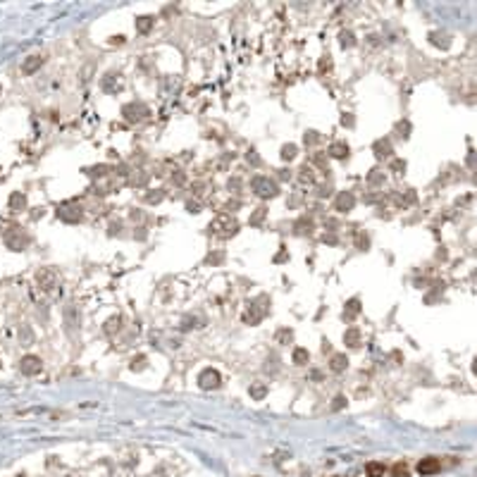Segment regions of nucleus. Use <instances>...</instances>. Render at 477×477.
<instances>
[{
	"label": "nucleus",
	"mask_w": 477,
	"mask_h": 477,
	"mask_svg": "<svg viewBox=\"0 0 477 477\" xmlns=\"http://www.w3.org/2000/svg\"><path fill=\"white\" fill-rule=\"evenodd\" d=\"M210 229L215 232L217 237H232V234H237L238 222L234 220V217H229V215H220V217H215V220L210 222Z\"/></svg>",
	"instance_id": "nucleus-1"
},
{
	"label": "nucleus",
	"mask_w": 477,
	"mask_h": 477,
	"mask_svg": "<svg viewBox=\"0 0 477 477\" xmlns=\"http://www.w3.org/2000/svg\"><path fill=\"white\" fill-rule=\"evenodd\" d=\"M5 246L10 250H24L29 246V237L19 227H12L5 232Z\"/></svg>",
	"instance_id": "nucleus-2"
},
{
	"label": "nucleus",
	"mask_w": 477,
	"mask_h": 477,
	"mask_svg": "<svg viewBox=\"0 0 477 477\" xmlns=\"http://www.w3.org/2000/svg\"><path fill=\"white\" fill-rule=\"evenodd\" d=\"M250 186H253L255 196H260V198H272V196H277V191H279V186L274 184L270 177H255Z\"/></svg>",
	"instance_id": "nucleus-3"
},
{
	"label": "nucleus",
	"mask_w": 477,
	"mask_h": 477,
	"mask_svg": "<svg viewBox=\"0 0 477 477\" xmlns=\"http://www.w3.org/2000/svg\"><path fill=\"white\" fill-rule=\"evenodd\" d=\"M220 384H222V375L213 368H206L201 375H198V387H201V389L210 391V389H217Z\"/></svg>",
	"instance_id": "nucleus-4"
},
{
	"label": "nucleus",
	"mask_w": 477,
	"mask_h": 477,
	"mask_svg": "<svg viewBox=\"0 0 477 477\" xmlns=\"http://www.w3.org/2000/svg\"><path fill=\"white\" fill-rule=\"evenodd\" d=\"M122 115H124L127 122H141V119H146L151 115V110L146 108L143 103H129V105L122 108Z\"/></svg>",
	"instance_id": "nucleus-5"
},
{
	"label": "nucleus",
	"mask_w": 477,
	"mask_h": 477,
	"mask_svg": "<svg viewBox=\"0 0 477 477\" xmlns=\"http://www.w3.org/2000/svg\"><path fill=\"white\" fill-rule=\"evenodd\" d=\"M36 282H38V286H41L43 291H53V286L57 284V277H55L53 270H48V267H41V270L36 272Z\"/></svg>",
	"instance_id": "nucleus-6"
},
{
	"label": "nucleus",
	"mask_w": 477,
	"mask_h": 477,
	"mask_svg": "<svg viewBox=\"0 0 477 477\" xmlns=\"http://www.w3.org/2000/svg\"><path fill=\"white\" fill-rule=\"evenodd\" d=\"M57 217L65 220V222H79L81 220V208L74 203H65V206L57 208Z\"/></svg>",
	"instance_id": "nucleus-7"
},
{
	"label": "nucleus",
	"mask_w": 477,
	"mask_h": 477,
	"mask_svg": "<svg viewBox=\"0 0 477 477\" xmlns=\"http://www.w3.org/2000/svg\"><path fill=\"white\" fill-rule=\"evenodd\" d=\"M19 370H22V375H38L41 372V358L38 356H24L22 360H19Z\"/></svg>",
	"instance_id": "nucleus-8"
},
{
	"label": "nucleus",
	"mask_w": 477,
	"mask_h": 477,
	"mask_svg": "<svg viewBox=\"0 0 477 477\" xmlns=\"http://www.w3.org/2000/svg\"><path fill=\"white\" fill-rule=\"evenodd\" d=\"M353 206H356V196L351 194V191H341V194L336 196L334 208L339 213H348V210H353Z\"/></svg>",
	"instance_id": "nucleus-9"
},
{
	"label": "nucleus",
	"mask_w": 477,
	"mask_h": 477,
	"mask_svg": "<svg viewBox=\"0 0 477 477\" xmlns=\"http://www.w3.org/2000/svg\"><path fill=\"white\" fill-rule=\"evenodd\" d=\"M439 468H442V463H439V458H423L420 463H418V473L420 475H434V473H439Z\"/></svg>",
	"instance_id": "nucleus-10"
},
{
	"label": "nucleus",
	"mask_w": 477,
	"mask_h": 477,
	"mask_svg": "<svg viewBox=\"0 0 477 477\" xmlns=\"http://www.w3.org/2000/svg\"><path fill=\"white\" fill-rule=\"evenodd\" d=\"M7 206H10L12 213H22L24 208H26V196H24L22 191H14V194L10 196V201H7Z\"/></svg>",
	"instance_id": "nucleus-11"
},
{
	"label": "nucleus",
	"mask_w": 477,
	"mask_h": 477,
	"mask_svg": "<svg viewBox=\"0 0 477 477\" xmlns=\"http://www.w3.org/2000/svg\"><path fill=\"white\" fill-rule=\"evenodd\" d=\"M248 305H250V303H248ZM265 310H267L265 305H262V308H255V303H253L248 310L243 313V320H246V322H250V325H255V322H260V320H262Z\"/></svg>",
	"instance_id": "nucleus-12"
},
{
	"label": "nucleus",
	"mask_w": 477,
	"mask_h": 477,
	"mask_svg": "<svg viewBox=\"0 0 477 477\" xmlns=\"http://www.w3.org/2000/svg\"><path fill=\"white\" fill-rule=\"evenodd\" d=\"M41 65H43V55H31V57H26V60H24L22 72H24V74H33V72H36Z\"/></svg>",
	"instance_id": "nucleus-13"
},
{
	"label": "nucleus",
	"mask_w": 477,
	"mask_h": 477,
	"mask_svg": "<svg viewBox=\"0 0 477 477\" xmlns=\"http://www.w3.org/2000/svg\"><path fill=\"white\" fill-rule=\"evenodd\" d=\"M250 399H255V401H262L265 396H267V384H262V382H255V384H250Z\"/></svg>",
	"instance_id": "nucleus-14"
},
{
	"label": "nucleus",
	"mask_w": 477,
	"mask_h": 477,
	"mask_svg": "<svg viewBox=\"0 0 477 477\" xmlns=\"http://www.w3.org/2000/svg\"><path fill=\"white\" fill-rule=\"evenodd\" d=\"M329 155L341 160V158H346V155H348V146H346V143H341V141L332 143V146H329Z\"/></svg>",
	"instance_id": "nucleus-15"
},
{
	"label": "nucleus",
	"mask_w": 477,
	"mask_h": 477,
	"mask_svg": "<svg viewBox=\"0 0 477 477\" xmlns=\"http://www.w3.org/2000/svg\"><path fill=\"white\" fill-rule=\"evenodd\" d=\"M375 155H377V158H389L391 155V141L382 139V141L375 143Z\"/></svg>",
	"instance_id": "nucleus-16"
},
{
	"label": "nucleus",
	"mask_w": 477,
	"mask_h": 477,
	"mask_svg": "<svg viewBox=\"0 0 477 477\" xmlns=\"http://www.w3.org/2000/svg\"><path fill=\"white\" fill-rule=\"evenodd\" d=\"M329 368L334 370V372H344V370L348 368V358L344 356V353H336L334 358H332V365Z\"/></svg>",
	"instance_id": "nucleus-17"
},
{
	"label": "nucleus",
	"mask_w": 477,
	"mask_h": 477,
	"mask_svg": "<svg viewBox=\"0 0 477 477\" xmlns=\"http://www.w3.org/2000/svg\"><path fill=\"white\" fill-rule=\"evenodd\" d=\"M358 313H360V301H358V298H351V301H348V303H346V310H344V317H346V320H353V317H356Z\"/></svg>",
	"instance_id": "nucleus-18"
},
{
	"label": "nucleus",
	"mask_w": 477,
	"mask_h": 477,
	"mask_svg": "<svg viewBox=\"0 0 477 477\" xmlns=\"http://www.w3.org/2000/svg\"><path fill=\"white\" fill-rule=\"evenodd\" d=\"M153 22H155V19H153L151 14H143V17H139V19H136V29H139V31H141V33L151 31Z\"/></svg>",
	"instance_id": "nucleus-19"
},
{
	"label": "nucleus",
	"mask_w": 477,
	"mask_h": 477,
	"mask_svg": "<svg viewBox=\"0 0 477 477\" xmlns=\"http://www.w3.org/2000/svg\"><path fill=\"white\" fill-rule=\"evenodd\" d=\"M344 344H346V346H358V344H360V332H358V329H346Z\"/></svg>",
	"instance_id": "nucleus-20"
},
{
	"label": "nucleus",
	"mask_w": 477,
	"mask_h": 477,
	"mask_svg": "<svg viewBox=\"0 0 477 477\" xmlns=\"http://www.w3.org/2000/svg\"><path fill=\"white\" fill-rule=\"evenodd\" d=\"M365 473L368 477H384V463H368Z\"/></svg>",
	"instance_id": "nucleus-21"
},
{
	"label": "nucleus",
	"mask_w": 477,
	"mask_h": 477,
	"mask_svg": "<svg viewBox=\"0 0 477 477\" xmlns=\"http://www.w3.org/2000/svg\"><path fill=\"white\" fill-rule=\"evenodd\" d=\"M339 43L344 45V48H353V45H356V36H353V31H341L339 33Z\"/></svg>",
	"instance_id": "nucleus-22"
},
{
	"label": "nucleus",
	"mask_w": 477,
	"mask_h": 477,
	"mask_svg": "<svg viewBox=\"0 0 477 477\" xmlns=\"http://www.w3.org/2000/svg\"><path fill=\"white\" fill-rule=\"evenodd\" d=\"M308 358H310V353H308L305 348H293V363H296V365H305Z\"/></svg>",
	"instance_id": "nucleus-23"
},
{
	"label": "nucleus",
	"mask_w": 477,
	"mask_h": 477,
	"mask_svg": "<svg viewBox=\"0 0 477 477\" xmlns=\"http://www.w3.org/2000/svg\"><path fill=\"white\" fill-rule=\"evenodd\" d=\"M274 339H277V344H291V341H293V332H291V329H279Z\"/></svg>",
	"instance_id": "nucleus-24"
},
{
	"label": "nucleus",
	"mask_w": 477,
	"mask_h": 477,
	"mask_svg": "<svg viewBox=\"0 0 477 477\" xmlns=\"http://www.w3.org/2000/svg\"><path fill=\"white\" fill-rule=\"evenodd\" d=\"M432 43H434V45H442V48H449V43H451V41H449V36H446V33L434 31V33H432Z\"/></svg>",
	"instance_id": "nucleus-25"
},
{
	"label": "nucleus",
	"mask_w": 477,
	"mask_h": 477,
	"mask_svg": "<svg viewBox=\"0 0 477 477\" xmlns=\"http://www.w3.org/2000/svg\"><path fill=\"white\" fill-rule=\"evenodd\" d=\"M296 158V146L293 143H286L282 148V160H293Z\"/></svg>",
	"instance_id": "nucleus-26"
},
{
	"label": "nucleus",
	"mask_w": 477,
	"mask_h": 477,
	"mask_svg": "<svg viewBox=\"0 0 477 477\" xmlns=\"http://www.w3.org/2000/svg\"><path fill=\"white\" fill-rule=\"evenodd\" d=\"M391 473H394V477H408V468H406V463H396Z\"/></svg>",
	"instance_id": "nucleus-27"
},
{
	"label": "nucleus",
	"mask_w": 477,
	"mask_h": 477,
	"mask_svg": "<svg viewBox=\"0 0 477 477\" xmlns=\"http://www.w3.org/2000/svg\"><path fill=\"white\" fill-rule=\"evenodd\" d=\"M344 406H346V399H344V396H336L334 403H332V411H341Z\"/></svg>",
	"instance_id": "nucleus-28"
},
{
	"label": "nucleus",
	"mask_w": 477,
	"mask_h": 477,
	"mask_svg": "<svg viewBox=\"0 0 477 477\" xmlns=\"http://www.w3.org/2000/svg\"><path fill=\"white\" fill-rule=\"evenodd\" d=\"M262 217H265V208H258V213H255V215L250 217V225H258V222H260Z\"/></svg>",
	"instance_id": "nucleus-29"
},
{
	"label": "nucleus",
	"mask_w": 477,
	"mask_h": 477,
	"mask_svg": "<svg viewBox=\"0 0 477 477\" xmlns=\"http://www.w3.org/2000/svg\"><path fill=\"white\" fill-rule=\"evenodd\" d=\"M391 170H396V172H403V170H406V163H403V160H394V163H391Z\"/></svg>",
	"instance_id": "nucleus-30"
},
{
	"label": "nucleus",
	"mask_w": 477,
	"mask_h": 477,
	"mask_svg": "<svg viewBox=\"0 0 477 477\" xmlns=\"http://www.w3.org/2000/svg\"><path fill=\"white\" fill-rule=\"evenodd\" d=\"M315 141H317V134H315V131L305 134V143H315Z\"/></svg>",
	"instance_id": "nucleus-31"
},
{
	"label": "nucleus",
	"mask_w": 477,
	"mask_h": 477,
	"mask_svg": "<svg viewBox=\"0 0 477 477\" xmlns=\"http://www.w3.org/2000/svg\"><path fill=\"white\" fill-rule=\"evenodd\" d=\"M329 67H332V62H329V57H327V60H322V62H320V69H322V72H325V69H329Z\"/></svg>",
	"instance_id": "nucleus-32"
},
{
	"label": "nucleus",
	"mask_w": 477,
	"mask_h": 477,
	"mask_svg": "<svg viewBox=\"0 0 477 477\" xmlns=\"http://www.w3.org/2000/svg\"><path fill=\"white\" fill-rule=\"evenodd\" d=\"M341 124H344V127H346V124H348V127H351V124H353V117H346V115H344V119H341Z\"/></svg>",
	"instance_id": "nucleus-33"
},
{
	"label": "nucleus",
	"mask_w": 477,
	"mask_h": 477,
	"mask_svg": "<svg viewBox=\"0 0 477 477\" xmlns=\"http://www.w3.org/2000/svg\"><path fill=\"white\" fill-rule=\"evenodd\" d=\"M17 477H24V475H17Z\"/></svg>",
	"instance_id": "nucleus-34"
},
{
	"label": "nucleus",
	"mask_w": 477,
	"mask_h": 477,
	"mask_svg": "<svg viewBox=\"0 0 477 477\" xmlns=\"http://www.w3.org/2000/svg\"><path fill=\"white\" fill-rule=\"evenodd\" d=\"M0 93H2V88H0Z\"/></svg>",
	"instance_id": "nucleus-35"
}]
</instances>
